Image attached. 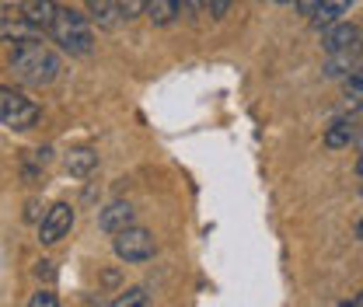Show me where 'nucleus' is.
I'll use <instances>...</instances> for the list:
<instances>
[{
	"mask_svg": "<svg viewBox=\"0 0 363 307\" xmlns=\"http://www.w3.org/2000/svg\"><path fill=\"white\" fill-rule=\"evenodd\" d=\"M108 307H147V290H143V286H130V290H123Z\"/></svg>",
	"mask_w": 363,
	"mask_h": 307,
	"instance_id": "4468645a",
	"label": "nucleus"
},
{
	"mask_svg": "<svg viewBox=\"0 0 363 307\" xmlns=\"http://www.w3.org/2000/svg\"><path fill=\"white\" fill-rule=\"evenodd\" d=\"M136 223V210L133 203H126V199H112L101 213H98V227L112 238V234H119V230H126V227H133Z\"/></svg>",
	"mask_w": 363,
	"mask_h": 307,
	"instance_id": "423d86ee",
	"label": "nucleus"
},
{
	"mask_svg": "<svg viewBox=\"0 0 363 307\" xmlns=\"http://www.w3.org/2000/svg\"><path fill=\"white\" fill-rule=\"evenodd\" d=\"M49 35H52V43L60 45L63 52H70V56H88L91 49H94L91 21L81 11H74V7H56L52 25H49Z\"/></svg>",
	"mask_w": 363,
	"mask_h": 307,
	"instance_id": "f03ea898",
	"label": "nucleus"
},
{
	"mask_svg": "<svg viewBox=\"0 0 363 307\" xmlns=\"http://www.w3.org/2000/svg\"><path fill=\"white\" fill-rule=\"evenodd\" d=\"M28 307H60V297H56L49 286H43V290H35V294H32Z\"/></svg>",
	"mask_w": 363,
	"mask_h": 307,
	"instance_id": "dca6fc26",
	"label": "nucleus"
},
{
	"mask_svg": "<svg viewBox=\"0 0 363 307\" xmlns=\"http://www.w3.org/2000/svg\"><path fill=\"white\" fill-rule=\"evenodd\" d=\"M7 67H11L14 81L25 84V88H45V84H52V81L60 77V70H63L60 56H56L49 45L35 43V39H25V43L14 45Z\"/></svg>",
	"mask_w": 363,
	"mask_h": 307,
	"instance_id": "f257e3e1",
	"label": "nucleus"
},
{
	"mask_svg": "<svg viewBox=\"0 0 363 307\" xmlns=\"http://www.w3.org/2000/svg\"><path fill=\"white\" fill-rule=\"evenodd\" d=\"M63 168H67V175L88 178L91 172L98 168V150H91V147H74V150H67V154H63Z\"/></svg>",
	"mask_w": 363,
	"mask_h": 307,
	"instance_id": "9b49d317",
	"label": "nucleus"
},
{
	"mask_svg": "<svg viewBox=\"0 0 363 307\" xmlns=\"http://www.w3.org/2000/svg\"><path fill=\"white\" fill-rule=\"evenodd\" d=\"M227 11H230V0H210V14L213 18H224Z\"/></svg>",
	"mask_w": 363,
	"mask_h": 307,
	"instance_id": "a211bd4d",
	"label": "nucleus"
},
{
	"mask_svg": "<svg viewBox=\"0 0 363 307\" xmlns=\"http://www.w3.org/2000/svg\"><path fill=\"white\" fill-rule=\"evenodd\" d=\"M112 252H116L119 262L140 265V262H150L157 255V241H154V234L147 227H136L133 223V227L112 234Z\"/></svg>",
	"mask_w": 363,
	"mask_h": 307,
	"instance_id": "7ed1b4c3",
	"label": "nucleus"
},
{
	"mask_svg": "<svg viewBox=\"0 0 363 307\" xmlns=\"http://www.w3.org/2000/svg\"><path fill=\"white\" fill-rule=\"evenodd\" d=\"M119 4V18H136V14H143V7H147V0H116Z\"/></svg>",
	"mask_w": 363,
	"mask_h": 307,
	"instance_id": "f3484780",
	"label": "nucleus"
},
{
	"mask_svg": "<svg viewBox=\"0 0 363 307\" xmlns=\"http://www.w3.org/2000/svg\"><path fill=\"white\" fill-rule=\"evenodd\" d=\"M294 4H297V11H301L304 18H311V14H315V7L321 4V0H294Z\"/></svg>",
	"mask_w": 363,
	"mask_h": 307,
	"instance_id": "6ab92c4d",
	"label": "nucleus"
},
{
	"mask_svg": "<svg viewBox=\"0 0 363 307\" xmlns=\"http://www.w3.org/2000/svg\"><path fill=\"white\" fill-rule=\"evenodd\" d=\"M147 18H150V25H157V28H168V25H175L182 14V0H147Z\"/></svg>",
	"mask_w": 363,
	"mask_h": 307,
	"instance_id": "f8f14e48",
	"label": "nucleus"
},
{
	"mask_svg": "<svg viewBox=\"0 0 363 307\" xmlns=\"http://www.w3.org/2000/svg\"><path fill=\"white\" fill-rule=\"evenodd\" d=\"M74 227V206L70 203H52L45 210V217L39 220V241L43 245H56L60 238H67Z\"/></svg>",
	"mask_w": 363,
	"mask_h": 307,
	"instance_id": "39448f33",
	"label": "nucleus"
},
{
	"mask_svg": "<svg viewBox=\"0 0 363 307\" xmlns=\"http://www.w3.org/2000/svg\"><path fill=\"white\" fill-rule=\"evenodd\" d=\"M357 136H360V119L357 116H339L325 130V147L328 150H346L350 143H357Z\"/></svg>",
	"mask_w": 363,
	"mask_h": 307,
	"instance_id": "6e6552de",
	"label": "nucleus"
},
{
	"mask_svg": "<svg viewBox=\"0 0 363 307\" xmlns=\"http://www.w3.org/2000/svg\"><path fill=\"white\" fill-rule=\"evenodd\" d=\"M56 7H60L56 0H25V7H21V21H25L28 28H35V32H49Z\"/></svg>",
	"mask_w": 363,
	"mask_h": 307,
	"instance_id": "1a4fd4ad",
	"label": "nucleus"
},
{
	"mask_svg": "<svg viewBox=\"0 0 363 307\" xmlns=\"http://www.w3.org/2000/svg\"><path fill=\"white\" fill-rule=\"evenodd\" d=\"M91 11V18L101 25V28H112L116 21H119V4L116 0H84Z\"/></svg>",
	"mask_w": 363,
	"mask_h": 307,
	"instance_id": "ddd939ff",
	"label": "nucleus"
},
{
	"mask_svg": "<svg viewBox=\"0 0 363 307\" xmlns=\"http://www.w3.org/2000/svg\"><path fill=\"white\" fill-rule=\"evenodd\" d=\"M39 116L43 112H39V105L28 94L0 84V126H7V130H32L39 123Z\"/></svg>",
	"mask_w": 363,
	"mask_h": 307,
	"instance_id": "20e7f679",
	"label": "nucleus"
},
{
	"mask_svg": "<svg viewBox=\"0 0 363 307\" xmlns=\"http://www.w3.org/2000/svg\"><path fill=\"white\" fill-rule=\"evenodd\" d=\"M272 4H294V0H272Z\"/></svg>",
	"mask_w": 363,
	"mask_h": 307,
	"instance_id": "412c9836",
	"label": "nucleus"
},
{
	"mask_svg": "<svg viewBox=\"0 0 363 307\" xmlns=\"http://www.w3.org/2000/svg\"><path fill=\"white\" fill-rule=\"evenodd\" d=\"M353 4L357 0H321L315 7V14H311V25L321 32V28H332L335 21H346V14L353 11Z\"/></svg>",
	"mask_w": 363,
	"mask_h": 307,
	"instance_id": "9d476101",
	"label": "nucleus"
},
{
	"mask_svg": "<svg viewBox=\"0 0 363 307\" xmlns=\"http://www.w3.org/2000/svg\"><path fill=\"white\" fill-rule=\"evenodd\" d=\"M360 45V25L353 21H335L332 28H325V39H321V49L325 52H350Z\"/></svg>",
	"mask_w": 363,
	"mask_h": 307,
	"instance_id": "0eeeda50",
	"label": "nucleus"
},
{
	"mask_svg": "<svg viewBox=\"0 0 363 307\" xmlns=\"http://www.w3.org/2000/svg\"><path fill=\"white\" fill-rule=\"evenodd\" d=\"M360 91H363V74H360V67H357V70L346 74V98L353 105H360Z\"/></svg>",
	"mask_w": 363,
	"mask_h": 307,
	"instance_id": "2eb2a0df",
	"label": "nucleus"
},
{
	"mask_svg": "<svg viewBox=\"0 0 363 307\" xmlns=\"http://www.w3.org/2000/svg\"><path fill=\"white\" fill-rule=\"evenodd\" d=\"M35 276H39V279H52V276H56V269H52V262H39V269H35Z\"/></svg>",
	"mask_w": 363,
	"mask_h": 307,
	"instance_id": "aec40b11",
	"label": "nucleus"
},
{
	"mask_svg": "<svg viewBox=\"0 0 363 307\" xmlns=\"http://www.w3.org/2000/svg\"><path fill=\"white\" fill-rule=\"evenodd\" d=\"M196 4H199V7H206V4H210V0H196Z\"/></svg>",
	"mask_w": 363,
	"mask_h": 307,
	"instance_id": "4be33fe9",
	"label": "nucleus"
}]
</instances>
